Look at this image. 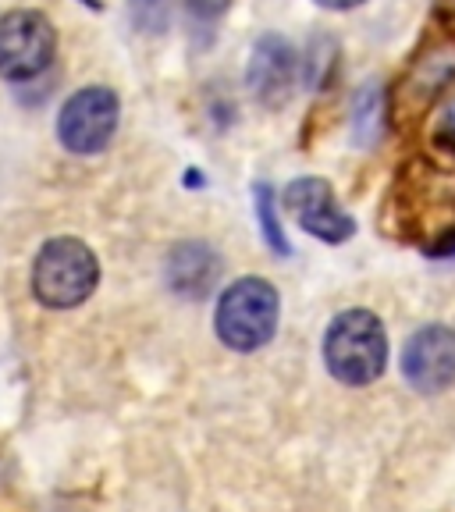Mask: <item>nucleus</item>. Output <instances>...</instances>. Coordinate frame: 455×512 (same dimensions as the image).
Here are the masks:
<instances>
[{"label":"nucleus","instance_id":"14","mask_svg":"<svg viewBox=\"0 0 455 512\" xmlns=\"http://www.w3.org/2000/svg\"><path fill=\"white\" fill-rule=\"evenodd\" d=\"M434 143L445 146L448 153H455V100L438 114V125H434Z\"/></svg>","mask_w":455,"mask_h":512},{"label":"nucleus","instance_id":"2","mask_svg":"<svg viewBox=\"0 0 455 512\" xmlns=\"http://www.w3.org/2000/svg\"><path fill=\"white\" fill-rule=\"evenodd\" d=\"M324 363L349 388L374 384L388 367V335L377 313L342 310L324 331Z\"/></svg>","mask_w":455,"mask_h":512},{"label":"nucleus","instance_id":"8","mask_svg":"<svg viewBox=\"0 0 455 512\" xmlns=\"http://www.w3.org/2000/svg\"><path fill=\"white\" fill-rule=\"evenodd\" d=\"M285 207L299 221V228L320 242L338 246L356 235V221L342 210L335 189L324 178H296L285 189Z\"/></svg>","mask_w":455,"mask_h":512},{"label":"nucleus","instance_id":"16","mask_svg":"<svg viewBox=\"0 0 455 512\" xmlns=\"http://www.w3.org/2000/svg\"><path fill=\"white\" fill-rule=\"evenodd\" d=\"M434 15L445 25V32H455V0H434Z\"/></svg>","mask_w":455,"mask_h":512},{"label":"nucleus","instance_id":"1","mask_svg":"<svg viewBox=\"0 0 455 512\" xmlns=\"http://www.w3.org/2000/svg\"><path fill=\"white\" fill-rule=\"evenodd\" d=\"M395 210L413 239H434L431 256L455 253V178L431 164H413L395 192Z\"/></svg>","mask_w":455,"mask_h":512},{"label":"nucleus","instance_id":"10","mask_svg":"<svg viewBox=\"0 0 455 512\" xmlns=\"http://www.w3.org/2000/svg\"><path fill=\"white\" fill-rule=\"evenodd\" d=\"M299 79V57L292 43L281 36H264L253 47V61H249V89L260 104L281 107L288 104V96L296 89Z\"/></svg>","mask_w":455,"mask_h":512},{"label":"nucleus","instance_id":"17","mask_svg":"<svg viewBox=\"0 0 455 512\" xmlns=\"http://www.w3.org/2000/svg\"><path fill=\"white\" fill-rule=\"evenodd\" d=\"M320 8H331V11H349V8H360L363 0H317Z\"/></svg>","mask_w":455,"mask_h":512},{"label":"nucleus","instance_id":"7","mask_svg":"<svg viewBox=\"0 0 455 512\" xmlns=\"http://www.w3.org/2000/svg\"><path fill=\"white\" fill-rule=\"evenodd\" d=\"M57 50V32L40 11H11L0 18V75L4 79H36L47 72Z\"/></svg>","mask_w":455,"mask_h":512},{"label":"nucleus","instance_id":"11","mask_svg":"<svg viewBox=\"0 0 455 512\" xmlns=\"http://www.w3.org/2000/svg\"><path fill=\"white\" fill-rule=\"evenodd\" d=\"M221 278V260L207 242H178L168 253V285L185 299H203Z\"/></svg>","mask_w":455,"mask_h":512},{"label":"nucleus","instance_id":"13","mask_svg":"<svg viewBox=\"0 0 455 512\" xmlns=\"http://www.w3.org/2000/svg\"><path fill=\"white\" fill-rule=\"evenodd\" d=\"M381 111H384V100H381V89L367 86L356 100V132H360L363 146H370V139L377 136V128H381Z\"/></svg>","mask_w":455,"mask_h":512},{"label":"nucleus","instance_id":"15","mask_svg":"<svg viewBox=\"0 0 455 512\" xmlns=\"http://www.w3.org/2000/svg\"><path fill=\"white\" fill-rule=\"evenodd\" d=\"M189 4L192 15H200V18H217L221 11H228V4L232 0H185Z\"/></svg>","mask_w":455,"mask_h":512},{"label":"nucleus","instance_id":"4","mask_svg":"<svg viewBox=\"0 0 455 512\" xmlns=\"http://www.w3.org/2000/svg\"><path fill=\"white\" fill-rule=\"evenodd\" d=\"M100 264L79 239H50L32 264V292L50 310H72L96 292Z\"/></svg>","mask_w":455,"mask_h":512},{"label":"nucleus","instance_id":"12","mask_svg":"<svg viewBox=\"0 0 455 512\" xmlns=\"http://www.w3.org/2000/svg\"><path fill=\"white\" fill-rule=\"evenodd\" d=\"M256 221H260V228H264V239H267V246H271L274 253H278V256L292 253V246H288V239H285V228H281L278 203H274V189L267 182L256 185Z\"/></svg>","mask_w":455,"mask_h":512},{"label":"nucleus","instance_id":"9","mask_svg":"<svg viewBox=\"0 0 455 512\" xmlns=\"http://www.w3.org/2000/svg\"><path fill=\"white\" fill-rule=\"evenodd\" d=\"M402 377L420 395L445 392L455 381V331L441 324L416 331L402 349Z\"/></svg>","mask_w":455,"mask_h":512},{"label":"nucleus","instance_id":"5","mask_svg":"<svg viewBox=\"0 0 455 512\" xmlns=\"http://www.w3.org/2000/svg\"><path fill=\"white\" fill-rule=\"evenodd\" d=\"M455 82V32L424 43L409 61L399 89H395L392 111L399 121H416L427 107Z\"/></svg>","mask_w":455,"mask_h":512},{"label":"nucleus","instance_id":"6","mask_svg":"<svg viewBox=\"0 0 455 512\" xmlns=\"http://www.w3.org/2000/svg\"><path fill=\"white\" fill-rule=\"evenodd\" d=\"M118 96L107 86H86L57 114V139L68 153H100L118 132Z\"/></svg>","mask_w":455,"mask_h":512},{"label":"nucleus","instance_id":"3","mask_svg":"<svg viewBox=\"0 0 455 512\" xmlns=\"http://www.w3.org/2000/svg\"><path fill=\"white\" fill-rule=\"evenodd\" d=\"M278 288L264 278H239L221 292L214 313V328L228 349L256 352L264 349L278 331Z\"/></svg>","mask_w":455,"mask_h":512}]
</instances>
